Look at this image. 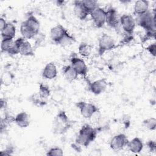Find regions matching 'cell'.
Instances as JSON below:
<instances>
[{
	"mask_svg": "<svg viewBox=\"0 0 156 156\" xmlns=\"http://www.w3.org/2000/svg\"><path fill=\"white\" fill-rule=\"evenodd\" d=\"M136 23L142 27L146 32V38H151L155 37V12H147L137 16Z\"/></svg>",
	"mask_w": 156,
	"mask_h": 156,
	"instance_id": "1",
	"label": "cell"
},
{
	"mask_svg": "<svg viewBox=\"0 0 156 156\" xmlns=\"http://www.w3.org/2000/svg\"><path fill=\"white\" fill-rule=\"evenodd\" d=\"M98 132L97 128L93 127L89 124H83L77 135L76 144L84 147L88 146L96 139Z\"/></svg>",
	"mask_w": 156,
	"mask_h": 156,
	"instance_id": "2",
	"label": "cell"
},
{
	"mask_svg": "<svg viewBox=\"0 0 156 156\" xmlns=\"http://www.w3.org/2000/svg\"><path fill=\"white\" fill-rule=\"evenodd\" d=\"M73 125L65 111L60 110L55 115L52 123V131L54 134L62 135L65 133Z\"/></svg>",
	"mask_w": 156,
	"mask_h": 156,
	"instance_id": "3",
	"label": "cell"
},
{
	"mask_svg": "<svg viewBox=\"0 0 156 156\" xmlns=\"http://www.w3.org/2000/svg\"><path fill=\"white\" fill-rule=\"evenodd\" d=\"M115 48V42L113 38L105 33H104L99 38L98 41V54L103 55L107 51L112 50Z\"/></svg>",
	"mask_w": 156,
	"mask_h": 156,
	"instance_id": "4",
	"label": "cell"
},
{
	"mask_svg": "<svg viewBox=\"0 0 156 156\" xmlns=\"http://www.w3.org/2000/svg\"><path fill=\"white\" fill-rule=\"evenodd\" d=\"M76 106L79 110L81 115L86 119H90L95 114L99 113V108L92 103L82 101L76 102Z\"/></svg>",
	"mask_w": 156,
	"mask_h": 156,
	"instance_id": "5",
	"label": "cell"
},
{
	"mask_svg": "<svg viewBox=\"0 0 156 156\" xmlns=\"http://www.w3.org/2000/svg\"><path fill=\"white\" fill-rule=\"evenodd\" d=\"M119 23L126 34L132 35L136 26V21L131 15L124 14L121 16Z\"/></svg>",
	"mask_w": 156,
	"mask_h": 156,
	"instance_id": "6",
	"label": "cell"
},
{
	"mask_svg": "<svg viewBox=\"0 0 156 156\" xmlns=\"http://www.w3.org/2000/svg\"><path fill=\"white\" fill-rule=\"evenodd\" d=\"M70 65L78 75L83 77L85 79L87 77L88 69L85 61L82 58L77 57L76 55H73L70 57Z\"/></svg>",
	"mask_w": 156,
	"mask_h": 156,
	"instance_id": "7",
	"label": "cell"
},
{
	"mask_svg": "<svg viewBox=\"0 0 156 156\" xmlns=\"http://www.w3.org/2000/svg\"><path fill=\"white\" fill-rule=\"evenodd\" d=\"M90 15L96 27L101 28L105 25L106 21V10L104 9L98 7Z\"/></svg>",
	"mask_w": 156,
	"mask_h": 156,
	"instance_id": "8",
	"label": "cell"
},
{
	"mask_svg": "<svg viewBox=\"0 0 156 156\" xmlns=\"http://www.w3.org/2000/svg\"><path fill=\"white\" fill-rule=\"evenodd\" d=\"M129 140L124 133L114 135L110 141V147L115 151H119L127 146Z\"/></svg>",
	"mask_w": 156,
	"mask_h": 156,
	"instance_id": "9",
	"label": "cell"
},
{
	"mask_svg": "<svg viewBox=\"0 0 156 156\" xmlns=\"http://www.w3.org/2000/svg\"><path fill=\"white\" fill-rule=\"evenodd\" d=\"M105 23L111 28L117 29L120 25L119 17L118 12L113 7H110L106 10V21Z\"/></svg>",
	"mask_w": 156,
	"mask_h": 156,
	"instance_id": "10",
	"label": "cell"
},
{
	"mask_svg": "<svg viewBox=\"0 0 156 156\" xmlns=\"http://www.w3.org/2000/svg\"><path fill=\"white\" fill-rule=\"evenodd\" d=\"M68 33L67 29L62 24H57L51 29L50 37L52 41L56 44H58L61 40Z\"/></svg>",
	"mask_w": 156,
	"mask_h": 156,
	"instance_id": "11",
	"label": "cell"
},
{
	"mask_svg": "<svg viewBox=\"0 0 156 156\" xmlns=\"http://www.w3.org/2000/svg\"><path fill=\"white\" fill-rule=\"evenodd\" d=\"M107 87V82L105 79L102 78L93 82H88V89L93 94L99 95L104 93Z\"/></svg>",
	"mask_w": 156,
	"mask_h": 156,
	"instance_id": "12",
	"label": "cell"
},
{
	"mask_svg": "<svg viewBox=\"0 0 156 156\" xmlns=\"http://www.w3.org/2000/svg\"><path fill=\"white\" fill-rule=\"evenodd\" d=\"M73 12L74 15L80 20H85L90 15L82 0H76L73 2Z\"/></svg>",
	"mask_w": 156,
	"mask_h": 156,
	"instance_id": "13",
	"label": "cell"
},
{
	"mask_svg": "<svg viewBox=\"0 0 156 156\" xmlns=\"http://www.w3.org/2000/svg\"><path fill=\"white\" fill-rule=\"evenodd\" d=\"M41 76L43 78L47 80L55 79L57 76V69L55 64L54 62L47 63L42 70Z\"/></svg>",
	"mask_w": 156,
	"mask_h": 156,
	"instance_id": "14",
	"label": "cell"
},
{
	"mask_svg": "<svg viewBox=\"0 0 156 156\" xmlns=\"http://www.w3.org/2000/svg\"><path fill=\"white\" fill-rule=\"evenodd\" d=\"M127 147L131 152L133 154H140L143 149L144 144L140 138L136 136L131 140H129Z\"/></svg>",
	"mask_w": 156,
	"mask_h": 156,
	"instance_id": "15",
	"label": "cell"
},
{
	"mask_svg": "<svg viewBox=\"0 0 156 156\" xmlns=\"http://www.w3.org/2000/svg\"><path fill=\"white\" fill-rule=\"evenodd\" d=\"M27 26L37 35L39 34L40 29V23L38 20L32 13L27 15L25 21H24Z\"/></svg>",
	"mask_w": 156,
	"mask_h": 156,
	"instance_id": "16",
	"label": "cell"
},
{
	"mask_svg": "<svg viewBox=\"0 0 156 156\" xmlns=\"http://www.w3.org/2000/svg\"><path fill=\"white\" fill-rule=\"evenodd\" d=\"M13 122L20 128H26L30 124L29 116L26 112H21L18 113L13 119Z\"/></svg>",
	"mask_w": 156,
	"mask_h": 156,
	"instance_id": "17",
	"label": "cell"
},
{
	"mask_svg": "<svg viewBox=\"0 0 156 156\" xmlns=\"http://www.w3.org/2000/svg\"><path fill=\"white\" fill-rule=\"evenodd\" d=\"M62 73L65 79L69 82L76 80L79 76L71 65L63 66L62 67Z\"/></svg>",
	"mask_w": 156,
	"mask_h": 156,
	"instance_id": "18",
	"label": "cell"
},
{
	"mask_svg": "<svg viewBox=\"0 0 156 156\" xmlns=\"http://www.w3.org/2000/svg\"><path fill=\"white\" fill-rule=\"evenodd\" d=\"M149 1L146 0L136 1L133 6V12L136 16L142 15L149 11Z\"/></svg>",
	"mask_w": 156,
	"mask_h": 156,
	"instance_id": "19",
	"label": "cell"
},
{
	"mask_svg": "<svg viewBox=\"0 0 156 156\" xmlns=\"http://www.w3.org/2000/svg\"><path fill=\"white\" fill-rule=\"evenodd\" d=\"M2 38L13 39L16 34V27L12 23L7 22L5 26L1 30Z\"/></svg>",
	"mask_w": 156,
	"mask_h": 156,
	"instance_id": "20",
	"label": "cell"
},
{
	"mask_svg": "<svg viewBox=\"0 0 156 156\" xmlns=\"http://www.w3.org/2000/svg\"><path fill=\"white\" fill-rule=\"evenodd\" d=\"M20 54L24 56L34 55V48L27 39H25L21 43L20 48Z\"/></svg>",
	"mask_w": 156,
	"mask_h": 156,
	"instance_id": "21",
	"label": "cell"
},
{
	"mask_svg": "<svg viewBox=\"0 0 156 156\" xmlns=\"http://www.w3.org/2000/svg\"><path fill=\"white\" fill-rule=\"evenodd\" d=\"M29 99L34 105L38 107H43L47 104V99L43 98L38 92L32 94Z\"/></svg>",
	"mask_w": 156,
	"mask_h": 156,
	"instance_id": "22",
	"label": "cell"
},
{
	"mask_svg": "<svg viewBox=\"0 0 156 156\" xmlns=\"http://www.w3.org/2000/svg\"><path fill=\"white\" fill-rule=\"evenodd\" d=\"M92 50V46L91 44H88L85 42L81 43L78 46V52L79 54L84 57H88Z\"/></svg>",
	"mask_w": 156,
	"mask_h": 156,
	"instance_id": "23",
	"label": "cell"
},
{
	"mask_svg": "<svg viewBox=\"0 0 156 156\" xmlns=\"http://www.w3.org/2000/svg\"><path fill=\"white\" fill-rule=\"evenodd\" d=\"M20 33L23 37H24L26 39H31L34 38V37L36 35L26 24L24 21L22 22L20 25Z\"/></svg>",
	"mask_w": 156,
	"mask_h": 156,
	"instance_id": "24",
	"label": "cell"
},
{
	"mask_svg": "<svg viewBox=\"0 0 156 156\" xmlns=\"http://www.w3.org/2000/svg\"><path fill=\"white\" fill-rule=\"evenodd\" d=\"M13 43H14L13 39L2 38L1 43V52L7 53L9 54L10 52L12 49Z\"/></svg>",
	"mask_w": 156,
	"mask_h": 156,
	"instance_id": "25",
	"label": "cell"
},
{
	"mask_svg": "<svg viewBox=\"0 0 156 156\" xmlns=\"http://www.w3.org/2000/svg\"><path fill=\"white\" fill-rule=\"evenodd\" d=\"M38 93L43 98L45 99H47L51 94V91L49 87L43 83H40L39 84Z\"/></svg>",
	"mask_w": 156,
	"mask_h": 156,
	"instance_id": "26",
	"label": "cell"
},
{
	"mask_svg": "<svg viewBox=\"0 0 156 156\" xmlns=\"http://www.w3.org/2000/svg\"><path fill=\"white\" fill-rule=\"evenodd\" d=\"M82 2L89 14L99 7L98 2L95 0H82Z\"/></svg>",
	"mask_w": 156,
	"mask_h": 156,
	"instance_id": "27",
	"label": "cell"
},
{
	"mask_svg": "<svg viewBox=\"0 0 156 156\" xmlns=\"http://www.w3.org/2000/svg\"><path fill=\"white\" fill-rule=\"evenodd\" d=\"M144 127L149 130H155L156 129V119L155 118H146L143 121Z\"/></svg>",
	"mask_w": 156,
	"mask_h": 156,
	"instance_id": "28",
	"label": "cell"
},
{
	"mask_svg": "<svg viewBox=\"0 0 156 156\" xmlns=\"http://www.w3.org/2000/svg\"><path fill=\"white\" fill-rule=\"evenodd\" d=\"M13 79L12 74L9 71L4 72L1 77V83L2 85L7 86L11 83Z\"/></svg>",
	"mask_w": 156,
	"mask_h": 156,
	"instance_id": "29",
	"label": "cell"
},
{
	"mask_svg": "<svg viewBox=\"0 0 156 156\" xmlns=\"http://www.w3.org/2000/svg\"><path fill=\"white\" fill-rule=\"evenodd\" d=\"M46 155L47 156H62L63 151L59 147H52L46 151Z\"/></svg>",
	"mask_w": 156,
	"mask_h": 156,
	"instance_id": "30",
	"label": "cell"
},
{
	"mask_svg": "<svg viewBox=\"0 0 156 156\" xmlns=\"http://www.w3.org/2000/svg\"><path fill=\"white\" fill-rule=\"evenodd\" d=\"M146 50L154 57H155L156 54V44L155 43H153L152 44H150L149 46H147L146 48Z\"/></svg>",
	"mask_w": 156,
	"mask_h": 156,
	"instance_id": "31",
	"label": "cell"
},
{
	"mask_svg": "<svg viewBox=\"0 0 156 156\" xmlns=\"http://www.w3.org/2000/svg\"><path fill=\"white\" fill-rule=\"evenodd\" d=\"M14 152V148L13 146H8L4 150L1 151L0 154L2 156L4 155H11L13 154V152Z\"/></svg>",
	"mask_w": 156,
	"mask_h": 156,
	"instance_id": "32",
	"label": "cell"
},
{
	"mask_svg": "<svg viewBox=\"0 0 156 156\" xmlns=\"http://www.w3.org/2000/svg\"><path fill=\"white\" fill-rule=\"evenodd\" d=\"M147 147L149 149V151L151 152H155L156 150V143L154 140H149L147 142Z\"/></svg>",
	"mask_w": 156,
	"mask_h": 156,
	"instance_id": "33",
	"label": "cell"
},
{
	"mask_svg": "<svg viewBox=\"0 0 156 156\" xmlns=\"http://www.w3.org/2000/svg\"><path fill=\"white\" fill-rule=\"evenodd\" d=\"M7 23V22H6V21L4 18H3L2 17L0 18V30H1L5 26Z\"/></svg>",
	"mask_w": 156,
	"mask_h": 156,
	"instance_id": "34",
	"label": "cell"
},
{
	"mask_svg": "<svg viewBox=\"0 0 156 156\" xmlns=\"http://www.w3.org/2000/svg\"><path fill=\"white\" fill-rule=\"evenodd\" d=\"M64 4V1H57V5L58 6H61V5H63Z\"/></svg>",
	"mask_w": 156,
	"mask_h": 156,
	"instance_id": "35",
	"label": "cell"
}]
</instances>
